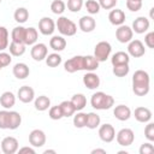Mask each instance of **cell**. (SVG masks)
Here are the masks:
<instances>
[{
	"mask_svg": "<svg viewBox=\"0 0 154 154\" xmlns=\"http://www.w3.org/2000/svg\"><path fill=\"white\" fill-rule=\"evenodd\" d=\"M149 83L150 78L148 72L144 70H137L132 76V91L137 96H144L149 93Z\"/></svg>",
	"mask_w": 154,
	"mask_h": 154,
	"instance_id": "6da1fadb",
	"label": "cell"
},
{
	"mask_svg": "<svg viewBox=\"0 0 154 154\" xmlns=\"http://www.w3.org/2000/svg\"><path fill=\"white\" fill-rule=\"evenodd\" d=\"M90 105L95 109H109L114 105V99L103 91H96L91 95Z\"/></svg>",
	"mask_w": 154,
	"mask_h": 154,
	"instance_id": "7a4b0ae2",
	"label": "cell"
},
{
	"mask_svg": "<svg viewBox=\"0 0 154 154\" xmlns=\"http://www.w3.org/2000/svg\"><path fill=\"white\" fill-rule=\"evenodd\" d=\"M55 26H57L58 31L64 36H73L77 32L76 23H73L71 19H69L64 16L58 18V20L55 22Z\"/></svg>",
	"mask_w": 154,
	"mask_h": 154,
	"instance_id": "3957f363",
	"label": "cell"
},
{
	"mask_svg": "<svg viewBox=\"0 0 154 154\" xmlns=\"http://www.w3.org/2000/svg\"><path fill=\"white\" fill-rule=\"evenodd\" d=\"M111 51H112V46L109 45V42L100 41L99 43H96V46L94 48V57L96 58V60L99 63L106 61L111 54Z\"/></svg>",
	"mask_w": 154,
	"mask_h": 154,
	"instance_id": "277c9868",
	"label": "cell"
},
{
	"mask_svg": "<svg viewBox=\"0 0 154 154\" xmlns=\"http://www.w3.org/2000/svg\"><path fill=\"white\" fill-rule=\"evenodd\" d=\"M64 69L69 73H73V72L84 70V57L83 55H76V57L67 59L64 63Z\"/></svg>",
	"mask_w": 154,
	"mask_h": 154,
	"instance_id": "5b68a950",
	"label": "cell"
},
{
	"mask_svg": "<svg viewBox=\"0 0 154 154\" xmlns=\"http://www.w3.org/2000/svg\"><path fill=\"white\" fill-rule=\"evenodd\" d=\"M118 142L119 146L122 147H128V146H131L134 140H135V135H134V131L129 128H124L122 130H119L114 137Z\"/></svg>",
	"mask_w": 154,
	"mask_h": 154,
	"instance_id": "8992f818",
	"label": "cell"
},
{
	"mask_svg": "<svg viewBox=\"0 0 154 154\" xmlns=\"http://www.w3.org/2000/svg\"><path fill=\"white\" fill-rule=\"evenodd\" d=\"M99 137L102 142L111 143L116 137V130H114L113 125H111L108 123L99 125Z\"/></svg>",
	"mask_w": 154,
	"mask_h": 154,
	"instance_id": "52a82bcc",
	"label": "cell"
},
{
	"mask_svg": "<svg viewBox=\"0 0 154 154\" xmlns=\"http://www.w3.org/2000/svg\"><path fill=\"white\" fill-rule=\"evenodd\" d=\"M18 140L12 136H7L1 141V152L4 154H14L18 152Z\"/></svg>",
	"mask_w": 154,
	"mask_h": 154,
	"instance_id": "ba28073f",
	"label": "cell"
},
{
	"mask_svg": "<svg viewBox=\"0 0 154 154\" xmlns=\"http://www.w3.org/2000/svg\"><path fill=\"white\" fill-rule=\"evenodd\" d=\"M146 53V48L144 45L142 43V41L140 40H131L128 45V54L130 57L134 58H141L142 55H144Z\"/></svg>",
	"mask_w": 154,
	"mask_h": 154,
	"instance_id": "9c48e42d",
	"label": "cell"
},
{
	"mask_svg": "<svg viewBox=\"0 0 154 154\" xmlns=\"http://www.w3.org/2000/svg\"><path fill=\"white\" fill-rule=\"evenodd\" d=\"M132 36H134V31L128 25L122 24L116 30V37H117V40L120 43H128V42H130L132 40Z\"/></svg>",
	"mask_w": 154,
	"mask_h": 154,
	"instance_id": "30bf717a",
	"label": "cell"
},
{
	"mask_svg": "<svg viewBox=\"0 0 154 154\" xmlns=\"http://www.w3.org/2000/svg\"><path fill=\"white\" fill-rule=\"evenodd\" d=\"M48 54V48L45 43H35L30 49V55L35 61H42Z\"/></svg>",
	"mask_w": 154,
	"mask_h": 154,
	"instance_id": "8fae6325",
	"label": "cell"
},
{
	"mask_svg": "<svg viewBox=\"0 0 154 154\" xmlns=\"http://www.w3.org/2000/svg\"><path fill=\"white\" fill-rule=\"evenodd\" d=\"M38 30L42 35L45 36H48V35H52L55 30V23L52 18L49 17H42L38 22Z\"/></svg>",
	"mask_w": 154,
	"mask_h": 154,
	"instance_id": "7c38bea8",
	"label": "cell"
},
{
	"mask_svg": "<svg viewBox=\"0 0 154 154\" xmlns=\"http://www.w3.org/2000/svg\"><path fill=\"white\" fill-rule=\"evenodd\" d=\"M29 143L35 148L42 147L46 143V134L40 129L32 130L29 134Z\"/></svg>",
	"mask_w": 154,
	"mask_h": 154,
	"instance_id": "4fadbf2b",
	"label": "cell"
},
{
	"mask_svg": "<svg viewBox=\"0 0 154 154\" xmlns=\"http://www.w3.org/2000/svg\"><path fill=\"white\" fill-rule=\"evenodd\" d=\"M17 97L19 99V101H22L23 103H29L34 100L35 97V91L29 85H23L18 89V93H17Z\"/></svg>",
	"mask_w": 154,
	"mask_h": 154,
	"instance_id": "5bb4252c",
	"label": "cell"
},
{
	"mask_svg": "<svg viewBox=\"0 0 154 154\" xmlns=\"http://www.w3.org/2000/svg\"><path fill=\"white\" fill-rule=\"evenodd\" d=\"M132 31L136 34H144L149 29V19L147 17H137L132 22Z\"/></svg>",
	"mask_w": 154,
	"mask_h": 154,
	"instance_id": "9a60e30c",
	"label": "cell"
},
{
	"mask_svg": "<svg viewBox=\"0 0 154 154\" xmlns=\"http://www.w3.org/2000/svg\"><path fill=\"white\" fill-rule=\"evenodd\" d=\"M83 84H84L88 89H90V90L96 89V88L100 85V77H99L96 73H94L93 71H88V72L83 76Z\"/></svg>",
	"mask_w": 154,
	"mask_h": 154,
	"instance_id": "2e32d148",
	"label": "cell"
},
{
	"mask_svg": "<svg viewBox=\"0 0 154 154\" xmlns=\"http://www.w3.org/2000/svg\"><path fill=\"white\" fill-rule=\"evenodd\" d=\"M78 26L83 32H91L96 28V22L91 16H83L78 22Z\"/></svg>",
	"mask_w": 154,
	"mask_h": 154,
	"instance_id": "e0dca14e",
	"label": "cell"
},
{
	"mask_svg": "<svg viewBox=\"0 0 154 154\" xmlns=\"http://www.w3.org/2000/svg\"><path fill=\"white\" fill-rule=\"evenodd\" d=\"M134 117L140 123H148L152 119V111L147 107H137L134 111Z\"/></svg>",
	"mask_w": 154,
	"mask_h": 154,
	"instance_id": "ac0fdd59",
	"label": "cell"
},
{
	"mask_svg": "<svg viewBox=\"0 0 154 154\" xmlns=\"http://www.w3.org/2000/svg\"><path fill=\"white\" fill-rule=\"evenodd\" d=\"M108 20L112 25H122L124 24L125 22V13L123 10H119V8H116V10H112L108 14Z\"/></svg>",
	"mask_w": 154,
	"mask_h": 154,
	"instance_id": "d6986e66",
	"label": "cell"
},
{
	"mask_svg": "<svg viewBox=\"0 0 154 154\" xmlns=\"http://www.w3.org/2000/svg\"><path fill=\"white\" fill-rule=\"evenodd\" d=\"M113 116L118 120L125 122V120H128L131 117V109L128 106H125V105H118L113 109Z\"/></svg>",
	"mask_w": 154,
	"mask_h": 154,
	"instance_id": "ffe728a7",
	"label": "cell"
},
{
	"mask_svg": "<svg viewBox=\"0 0 154 154\" xmlns=\"http://www.w3.org/2000/svg\"><path fill=\"white\" fill-rule=\"evenodd\" d=\"M12 72H13V76L17 79H25L29 76L30 70H29V66L26 64H24V63H17L13 66Z\"/></svg>",
	"mask_w": 154,
	"mask_h": 154,
	"instance_id": "44dd1931",
	"label": "cell"
},
{
	"mask_svg": "<svg viewBox=\"0 0 154 154\" xmlns=\"http://www.w3.org/2000/svg\"><path fill=\"white\" fill-rule=\"evenodd\" d=\"M0 103L5 109H10L16 103V96L12 91H5L0 96Z\"/></svg>",
	"mask_w": 154,
	"mask_h": 154,
	"instance_id": "7402d4cb",
	"label": "cell"
},
{
	"mask_svg": "<svg viewBox=\"0 0 154 154\" xmlns=\"http://www.w3.org/2000/svg\"><path fill=\"white\" fill-rule=\"evenodd\" d=\"M49 47L55 52H61L66 47V40L63 36L55 35L49 40Z\"/></svg>",
	"mask_w": 154,
	"mask_h": 154,
	"instance_id": "603a6c76",
	"label": "cell"
},
{
	"mask_svg": "<svg viewBox=\"0 0 154 154\" xmlns=\"http://www.w3.org/2000/svg\"><path fill=\"white\" fill-rule=\"evenodd\" d=\"M38 37V32L35 28H25V38H24V45L25 46H32L36 43Z\"/></svg>",
	"mask_w": 154,
	"mask_h": 154,
	"instance_id": "cb8c5ba5",
	"label": "cell"
},
{
	"mask_svg": "<svg viewBox=\"0 0 154 154\" xmlns=\"http://www.w3.org/2000/svg\"><path fill=\"white\" fill-rule=\"evenodd\" d=\"M129 61H130V55L123 51L114 53L111 58V63L113 66L114 65H122V64H129Z\"/></svg>",
	"mask_w": 154,
	"mask_h": 154,
	"instance_id": "d4e9b609",
	"label": "cell"
},
{
	"mask_svg": "<svg viewBox=\"0 0 154 154\" xmlns=\"http://www.w3.org/2000/svg\"><path fill=\"white\" fill-rule=\"evenodd\" d=\"M34 106H35V108H36L37 111L43 112V111H46V109H48V108L51 107V100H49V97L46 96V95H40V96H37V97L35 99Z\"/></svg>",
	"mask_w": 154,
	"mask_h": 154,
	"instance_id": "484cf974",
	"label": "cell"
},
{
	"mask_svg": "<svg viewBox=\"0 0 154 154\" xmlns=\"http://www.w3.org/2000/svg\"><path fill=\"white\" fill-rule=\"evenodd\" d=\"M22 123V116L16 111H8V129L16 130Z\"/></svg>",
	"mask_w": 154,
	"mask_h": 154,
	"instance_id": "4316f807",
	"label": "cell"
},
{
	"mask_svg": "<svg viewBox=\"0 0 154 154\" xmlns=\"http://www.w3.org/2000/svg\"><path fill=\"white\" fill-rule=\"evenodd\" d=\"M7 48L10 51V54L13 55V57H20V55H23L25 53V45L20 43V42L11 41V43H10V46Z\"/></svg>",
	"mask_w": 154,
	"mask_h": 154,
	"instance_id": "83f0119b",
	"label": "cell"
},
{
	"mask_svg": "<svg viewBox=\"0 0 154 154\" xmlns=\"http://www.w3.org/2000/svg\"><path fill=\"white\" fill-rule=\"evenodd\" d=\"M70 101L72 102V105H73L76 112H77V111H82V109L85 107V105H87V97H85L83 94H81V93H79V94H75V95L71 97Z\"/></svg>",
	"mask_w": 154,
	"mask_h": 154,
	"instance_id": "f1b7e54d",
	"label": "cell"
},
{
	"mask_svg": "<svg viewBox=\"0 0 154 154\" xmlns=\"http://www.w3.org/2000/svg\"><path fill=\"white\" fill-rule=\"evenodd\" d=\"M11 38L14 42H20L24 43V38H25V28L19 25L13 28V30L11 31Z\"/></svg>",
	"mask_w": 154,
	"mask_h": 154,
	"instance_id": "f546056e",
	"label": "cell"
},
{
	"mask_svg": "<svg viewBox=\"0 0 154 154\" xmlns=\"http://www.w3.org/2000/svg\"><path fill=\"white\" fill-rule=\"evenodd\" d=\"M100 123H101V119H100L99 114H96L94 112L87 113V124H85V126L88 129H91V130L96 129V128H99Z\"/></svg>",
	"mask_w": 154,
	"mask_h": 154,
	"instance_id": "4dcf8cb0",
	"label": "cell"
},
{
	"mask_svg": "<svg viewBox=\"0 0 154 154\" xmlns=\"http://www.w3.org/2000/svg\"><path fill=\"white\" fill-rule=\"evenodd\" d=\"M13 18H14V20H16L17 23L23 24V23H25V22L28 20V18H29V11H28L25 7H18V8L14 11V13H13Z\"/></svg>",
	"mask_w": 154,
	"mask_h": 154,
	"instance_id": "1f68e13d",
	"label": "cell"
},
{
	"mask_svg": "<svg viewBox=\"0 0 154 154\" xmlns=\"http://www.w3.org/2000/svg\"><path fill=\"white\" fill-rule=\"evenodd\" d=\"M59 106H60V109L63 112V117H67L69 118V117H71V116H73L76 113V109H75V107H73L71 101L65 100Z\"/></svg>",
	"mask_w": 154,
	"mask_h": 154,
	"instance_id": "d6a6232c",
	"label": "cell"
},
{
	"mask_svg": "<svg viewBox=\"0 0 154 154\" xmlns=\"http://www.w3.org/2000/svg\"><path fill=\"white\" fill-rule=\"evenodd\" d=\"M99 67V61L94 55L84 57V70L85 71H95Z\"/></svg>",
	"mask_w": 154,
	"mask_h": 154,
	"instance_id": "836d02e7",
	"label": "cell"
},
{
	"mask_svg": "<svg viewBox=\"0 0 154 154\" xmlns=\"http://www.w3.org/2000/svg\"><path fill=\"white\" fill-rule=\"evenodd\" d=\"M46 64L49 67H57L61 64V57L58 53H52V54H47L46 57Z\"/></svg>",
	"mask_w": 154,
	"mask_h": 154,
	"instance_id": "e575fe53",
	"label": "cell"
},
{
	"mask_svg": "<svg viewBox=\"0 0 154 154\" xmlns=\"http://www.w3.org/2000/svg\"><path fill=\"white\" fill-rule=\"evenodd\" d=\"M85 124H87V113L77 112L73 116V125L78 129H82L85 128Z\"/></svg>",
	"mask_w": 154,
	"mask_h": 154,
	"instance_id": "d590c367",
	"label": "cell"
},
{
	"mask_svg": "<svg viewBox=\"0 0 154 154\" xmlns=\"http://www.w3.org/2000/svg\"><path fill=\"white\" fill-rule=\"evenodd\" d=\"M8 47V30L5 26H0V51H5Z\"/></svg>",
	"mask_w": 154,
	"mask_h": 154,
	"instance_id": "8d00e7d4",
	"label": "cell"
},
{
	"mask_svg": "<svg viewBox=\"0 0 154 154\" xmlns=\"http://www.w3.org/2000/svg\"><path fill=\"white\" fill-rule=\"evenodd\" d=\"M66 8V4L63 0H54L51 4V10L54 14H61Z\"/></svg>",
	"mask_w": 154,
	"mask_h": 154,
	"instance_id": "74e56055",
	"label": "cell"
},
{
	"mask_svg": "<svg viewBox=\"0 0 154 154\" xmlns=\"http://www.w3.org/2000/svg\"><path fill=\"white\" fill-rule=\"evenodd\" d=\"M130 71L129 64H122V65H114L113 66V73L117 77H125Z\"/></svg>",
	"mask_w": 154,
	"mask_h": 154,
	"instance_id": "f35d334b",
	"label": "cell"
},
{
	"mask_svg": "<svg viewBox=\"0 0 154 154\" xmlns=\"http://www.w3.org/2000/svg\"><path fill=\"white\" fill-rule=\"evenodd\" d=\"M87 11L90 13V14H97L100 12V5L96 0H87L85 4H84Z\"/></svg>",
	"mask_w": 154,
	"mask_h": 154,
	"instance_id": "ab89813d",
	"label": "cell"
},
{
	"mask_svg": "<svg viewBox=\"0 0 154 154\" xmlns=\"http://www.w3.org/2000/svg\"><path fill=\"white\" fill-rule=\"evenodd\" d=\"M48 116L51 119L53 120H59L63 118V112L60 109V106L57 105V106H52L49 107V111H48Z\"/></svg>",
	"mask_w": 154,
	"mask_h": 154,
	"instance_id": "60d3db41",
	"label": "cell"
},
{
	"mask_svg": "<svg viewBox=\"0 0 154 154\" xmlns=\"http://www.w3.org/2000/svg\"><path fill=\"white\" fill-rule=\"evenodd\" d=\"M83 0H67V10L71 12H78L83 7Z\"/></svg>",
	"mask_w": 154,
	"mask_h": 154,
	"instance_id": "b9f144b4",
	"label": "cell"
},
{
	"mask_svg": "<svg viewBox=\"0 0 154 154\" xmlns=\"http://www.w3.org/2000/svg\"><path fill=\"white\" fill-rule=\"evenodd\" d=\"M126 7L131 12H137L142 7V0H126Z\"/></svg>",
	"mask_w": 154,
	"mask_h": 154,
	"instance_id": "7bdbcfd3",
	"label": "cell"
},
{
	"mask_svg": "<svg viewBox=\"0 0 154 154\" xmlns=\"http://www.w3.org/2000/svg\"><path fill=\"white\" fill-rule=\"evenodd\" d=\"M0 129H8V111H0Z\"/></svg>",
	"mask_w": 154,
	"mask_h": 154,
	"instance_id": "ee69618b",
	"label": "cell"
},
{
	"mask_svg": "<svg viewBox=\"0 0 154 154\" xmlns=\"http://www.w3.org/2000/svg\"><path fill=\"white\" fill-rule=\"evenodd\" d=\"M144 136L149 142L154 141V123H148L144 128Z\"/></svg>",
	"mask_w": 154,
	"mask_h": 154,
	"instance_id": "f6af8a7d",
	"label": "cell"
},
{
	"mask_svg": "<svg viewBox=\"0 0 154 154\" xmlns=\"http://www.w3.org/2000/svg\"><path fill=\"white\" fill-rule=\"evenodd\" d=\"M12 61V58H11V54L10 53H6V52H0V65L2 67L5 66H8Z\"/></svg>",
	"mask_w": 154,
	"mask_h": 154,
	"instance_id": "bcb514c9",
	"label": "cell"
},
{
	"mask_svg": "<svg viewBox=\"0 0 154 154\" xmlns=\"http://www.w3.org/2000/svg\"><path fill=\"white\" fill-rule=\"evenodd\" d=\"M100 7L105 8V10H111V8H114L116 5H117V0H99L97 1Z\"/></svg>",
	"mask_w": 154,
	"mask_h": 154,
	"instance_id": "7dc6e473",
	"label": "cell"
},
{
	"mask_svg": "<svg viewBox=\"0 0 154 154\" xmlns=\"http://www.w3.org/2000/svg\"><path fill=\"white\" fill-rule=\"evenodd\" d=\"M154 152V146L150 142H146L140 147V154H152Z\"/></svg>",
	"mask_w": 154,
	"mask_h": 154,
	"instance_id": "c3c4849f",
	"label": "cell"
},
{
	"mask_svg": "<svg viewBox=\"0 0 154 154\" xmlns=\"http://www.w3.org/2000/svg\"><path fill=\"white\" fill-rule=\"evenodd\" d=\"M144 43L148 48H154V31H150L144 36Z\"/></svg>",
	"mask_w": 154,
	"mask_h": 154,
	"instance_id": "681fc988",
	"label": "cell"
},
{
	"mask_svg": "<svg viewBox=\"0 0 154 154\" xmlns=\"http://www.w3.org/2000/svg\"><path fill=\"white\" fill-rule=\"evenodd\" d=\"M18 153H30V154H35V149L31 148V147H22V148H18Z\"/></svg>",
	"mask_w": 154,
	"mask_h": 154,
	"instance_id": "f907efd6",
	"label": "cell"
},
{
	"mask_svg": "<svg viewBox=\"0 0 154 154\" xmlns=\"http://www.w3.org/2000/svg\"><path fill=\"white\" fill-rule=\"evenodd\" d=\"M96 153H101V154H106L107 152L105 149H101V148H96V149H93L91 150V154H96Z\"/></svg>",
	"mask_w": 154,
	"mask_h": 154,
	"instance_id": "816d5d0a",
	"label": "cell"
},
{
	"mask_svg": "<svg viewBox=\"0 0 154 154\" xmlns=\"http://www.w3.org/2000/svg\"><path fill=\"white\" fill-rule=\"evenodd\" d=\"M48 153H53V154H55L57 152H55L54 149H47V150H45V152H43V154H48Z\"/></svg>",
	"mask_w": 154,
	"mask_h": 154,
	"instance_id": "f5cc1de1",
	"label": "cell"
},
{
	"mask_svg": "<svg viewBox=\"0 0 154 154\" xmlns=\"http://www.w3.org/2000/svg\"><path fill=\"white\" fill-rule=\"evenodd\" d=\"M1 69H2V66H1V65H0V70H1Z\"/></svg>",
	"mask_w": 154,
	"mask_h": 154,
	"instance_id": "db71d44e",
	"label": "cell"
},
{
	"mask_svg": "<svg viewBox=\"0 0 154 154\" xmlns=\"http://www.w3.org/2000/svg\"><path fill=\"white\" fill-rule=\"evenodd\" d=\"M0 2H1V0H0Z\"/></svg>",
	"mask_w": 154,
	"mask_h": 154,
	"instance_id": "11a10c76",
	"label": "cell"
}]
</instances>
